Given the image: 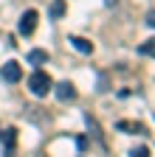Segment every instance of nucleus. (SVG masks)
Listing matches in <instances>:
<instances>
[{"label":"nucleus","instance_id":"obj_8","mask_svg":"<svg viewBox=\"0 0 155 157\" xmlns=\"http://www.w3.org/2000/svg\"><path fill=\"white\" fill-rule=\"evenodd\" d=\"M51 17L54 20H62L65 17V0H54V3H51Z\"/></svg>","mask_w":155,"mask_h":157},{"label":"nucleus","instance_id":"obj_6","mask_svg":"<svg viewBox=\"0 0 155 157\" xmlns=\"http://www.w3.org/2000/svg\"><path fill=\"white\" fill-rule=\"evenodd\" d=\"M28 62H31V65H45V62H48V53L40 51V48H34V51H28Z\"/></svg>","mask_w":155,"mask_h":157},{"label":"nucleus","instance_id":"obj_10","mask_svg":"<svg viewBox=\"0 0 155 157\" xmlns=\"http://www.w3.org/2000/svg\"><path fill=\"white\" fill-rule=\"evenodd\" d=\"M119 129H124V132H141L138 124H130V121H119Z\"/></svg>","mask_w":155,"mask_h":157},{"label":"nucleus","instance_id":"obj_2","mask_svg":"<svg viewBox=\"0 0 155 157\" xmlns=\"http://www.w3.org/2000/svg\"><path fill=\"white\" fill-rule=\"evenodd\" d=\"M37 17H40V14H37L34 9H28V11L20 17V25H17V28H20L23 36H31V34H34V28H37Z\"/></svg>","mask_w":155,"mask_h":157},{"label":"nucleus","instance_id":"obj_9","mask_svg":"<svg viewBox=\"0 0 155 157\" xmlns=\"http://www.w3.org/2000/svg\"><path fill=\"white\" fill-rule=\"evenodd\" d=\"M138 53H144V56H155V39H147V42H141Z\"/></svg>","mask_w":155,"mask_h":157},{"label":"nucleus","instance_id":"obj_3","mask_svg":"<svg viewBox=\"0 0 155 157\" xmlns=\"http://www.w3.org/2000/svg\"><path fill=\"white\" fill-rule=\"evenodd\" d=\"M0 76H3L9 84H17V82L23 78V67L17 65V62H6L3 67H0Z\"/></svg>","mask_w":155,"mask_h":157},{"label":"nucleus","instance_id":"obj_14","mask_svg":"<svg viewBox=\"0 0 155 157\" xmlns=\"http://www.w3.org/2000/svg\"><path fill=\"white\" fill-rule=\"evenodd\" d=\"M0 135H3V132H0Z\"/></svg>","mask_w":155,"mask_h":157},{"label":"nucleus","instance_id":"obj_7","mask_svg":"<svg viewBox=\"0 0 155 157\" xmlns=\"http://www.w3.org/2000/svg\"><path fill=\"white\" fill-rule=\"evenodd\" d=\"M3 143H6V151L11 154V151H14V143H17V129H6V135H3Z\"/></svg>","mask_w":155,"mask_h":157},{"label":"nucleus","instance_id":"obj_4","mask_svg":"<svg viewBox=\"0 0 155 157\" xmlns=\"http://www.w3.org/2000/svg\"><path fill=\"white\" fill-rule=\"evenodd\" d=\"M51 90L56 93L59 101H73V98H76V87H73L71 82H59V84H54Z\"/></svg>","mask_w":155,"mask_h":157},{"label":"nucleus","instance_id":"obj_1","mask_svg":"<svg viewBox=\"0 0 155 157\" xmlns=\"http://www.w3.org/2000/svg\"><path fill=\"white\" fill-rule=\"evenodd\" d=\"M51 87H54V78H51L45 70H34V73H31V78H28V90H31L37 98L48 95V93H51Z\"/></svg>","mask_w":155,"mask_h":157},{"label":"nucleus","instance_id":"obj_5","mask_svg":"<svg viewBox=\"0 0 155 157\" xmlns=\"http://www.w3.org/2000/svg\"><path fill=\"white\" fill-rule=\"evenodd\" d=\"M71 45L79 51V53H93V42L85 39V36H71Z\"/></svg>","mask_w":155,"mask_h":157},{"label":"nucleus","instance_id":"obj_11","mask_svg":"<svg viewBox=\"0 0 155 157\" xmlns=\"http://www.w3.org/2000/svg\"><path fill=\"white\" fill-rule=\"evenodd\" d=\"M130 154L133 157H149V149L147 146H138V149H130Z\"/></svg>","mask_w":155,"mask_h":157},{"label":"nucleus","instance_id":"obj_13","mask_svg":"<svg viewBox=\"0 0 155 157\" xmlns=\"http://www.w3.org/2000/svg\"><path fill=\"white\" fill-rule=\"evenodd\" d=\"M76 146H79V149L85 151V149H88V137H79V140H76Z\"/></svg>","mask_w":155,"mask_h":157},{"label":"nucleus","instance_id":"obj_12","mask_svg":"<svg viewBox=\"0 0 155 157\" xmlns=\"http://www.w3.org/2000/svg\"><path fill=\"white\" fill-rule=\"evenodd\" d=\"M147 25H149V28H152V31H155V9H152V11H149V14H147Z\"/></svg>","mask_w":155,"mask_h":157}]
</instances>
